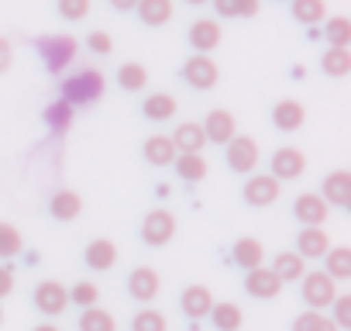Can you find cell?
Wrapping results in <instances>:
<instances>
[{"mask_svg":"<svg viewBox=\"0 0 351 331\" xmlns=\"http://www.w3.org/2000/svg\"><path fill=\"white\" fill-rule=\"evenodd\" d=\"M165 328H169V321H165V314L155 310V307H145V310H138V314L131 317V331H165Z\"/></svg>","mask_w":351,"mask_h":331,"instance_id":"obj_37","label":"cell"},{"mask_svg":"<svg viewBox=\"0 0 351 331\" xmlns=\"http://www.w3.org/2000/svg\"><path fill=\"white\" fill-rule=\"evenodd\" d=\"M320 197L327 201V207H348L351 204V173L348 170L327 173L320 183Z\"/></svg>","mask_w":351,"mask_h":331,"instance_id":"obj_12","label":"cell"},{"mask_svg":"<svg viewBox=\"0 0 351 331\" xmlns=\"http://www.w3.org/2000/svg\"><path fill=\"white\" fill-rule=\"evenodd\" d=\"M320 69H324L327 76H348V73H351V49H337V45L324 49Z\"/></svg>","mask_w":351,"mask_h":331,"instance_id":"obj_31","label":"cell"},{"mask_svg":"<svg viewBox=\"0 0 351 331\" xmlns=\"http://www.w3.org/2000/svg\"><path fill=\"white\" fill-rule=\"evenodd\" d=\"M35 331H59V328H56V324H49V321H45V324H38V328H35Z\"/></svg>","mask_w":351,"mask_h":331,"instance_id":"obj_47","label":"cell"},{"mask_svg":"<svg viewBox=\"0 0 351 331\" xmlns=\"http://www.w3.org/2000/svg\"><path fill=\"white\" fill-rule=\"evenodd\" d=\"M330 307H334V317H330V321H334L337 328H351V297H348V293H337Z\"/></svg>","mask_w":351,"mask_h":331,"instance_id":"obj_41","label":"cell"},{"mask_svg":"<svg viewBox=\"0 0 351 331\" xmlns=\"http://www.w3.org/2000/svg\"><path fill=\"white\" fill-rule=\"evenodd\" d=\"M86 49H90L93 56H110V52H114V38H110L107 32H90Z\"/></svg>","mask_w":351,"mask_h":331,"instance_id":"obj_42","label":"cell"},{"mask_svg":"<svg viewBox=\"0 0 351 331\" xmlns=\"http://www.w3.org/2000/svg\"><path fill=\"white\" fill-rule=\"evenodd\" d=\"M204 135H207V141H214V145H228L234 135H238V121H234V114L231 111H210L207 114V121H204Z\"/></svg>","mask_w":351,"mask_h":331,"instance_id":"obj_14","label":"cell"},{"mask_svg":"<svg viewBox=\"0 0 351 331\" xmlns=\"http://www.w3.org/2000/svg\"><path fill=\"white\" fill-rule=\"evenodd\" d=\"M172 235H176V214H172V211L155 207V211L145 214V221H141V242H145V245L162 249V245L172 242Z\"/></svg>","mask_w":351,"mask_h":331,"instance_id":"obj_3","label":"cell"},{"mask_svg":"<svg viewBox=\"0 0 351 331\" xmlns=\"http://www.w3.org/2000/svg\"><path fill=\"white\" fill-rule=\"evenodd\" d=\"M224 148H228V166H231V173H252L255 166H258V141H255V138L234 135Z\"/></svg>","mask_w":351,"mask_h":331,"instance_id":"obj_8","label":"cell"},{"mask_svg":"<svg viewBox=\"0 0 351 331\" xmlns=\"http://www.w3.org/2000/svg\"><path fill=\"white\" fill-rule=\"evenodd\" d=\"M282 194V180H276L272 173H255L245 183V201L252 207H272Z\"/></svg>","mask_w":351,"mask_h":331,"instance_id":"obj_7","label":"cell"},{"mask_svg":"<svg viewBox=\"0 0 351 331\" xmlns=\"http://www.w3.org/2000/svg\"><path fill=\"white\" fill-rule=\"evenodd\" d=\"M183 80H186L193 90H214L217 80H221V69H217V62H214L210 56L197 52V56L186 59V66H183Z\"/></svg>","mask_w":351,"mask_h":331,"instance_id":"obj_6","label":"cell"},{"mask_svg":"<svg viewBox=\"0 0 351 331\" xmlns=\"http://www.w3.org/2000/svg\"><path fill=\"white\" fill-rule=\"evenodd\" d=\"M83 259H86V266H90V269L107 273V269H114V266H117V245H114L110 238H93V242L86 245Z\"/></svg>","mask_w":351,"mask_h":331,"instance_id":"obj_19","label":"cell"},{"mask_svg":"<svg viewBox=\"0 0 351 331\" xmlns=\"http://www.w3.org/2000/svg\"><path fill=\"white\" fill-rule=\"evenodd\" d=\"M14 290V269L11 266H0V300Z\"/></svg>","mask_w":351,"mask_h":331,"instance_id":"obj_45","label":"cell"},{"mask_svg":"<svg viewBox=\"0 0 351 331\" xmlns=\"http://www.w3.org/2000/svg\"><path fill=\"white\" fill-rule=\"evenodd\" d=\"M45 117H49V124H52V128H66V124H69V117H73V107H69L66 100H59V104H52V107L45 111Z\"/></svg>","mask_w":351,"mask_h":331,"instance_id":"obj_43","label":"cell"},{"mask_svg":"<svg viewBox=\"0 0 351 331\" xmlns=\"http://www.w3.org/2000/svg\"><path fill=\"white\" fill-rule=\"evenodd\" d=\"M293 18L300 21V25H320L324 18H327V4L324 0H293Z\"/></svg>","mask_w":351,"mask_h":331,"instance_id":"obj_33","label":"cell"},{"mask_svg":"<svg viewBox=\"0 0 351 331\" xmlns=\"http://www.w3.org/2000/svg\"><path fill=\"white\" fill-rule=\"evenodd\" d=\"M35 300V310H42L45 317H59L66 307H69V290L59 283V279H42L32 293Z\"/></svg>","mask_w":351,"mask_h":331,"instance_id":"obj_5","label":"cell"},{"mask_svg":"<svg viewBox=\"0 0 351 331\" xmlns=\"http://www.w3.org/2000/svg\"><path fill=\"white\" fill-rule=\"evenodd\" d=\"M245 290H248V297H255V300H272V297L282 293V283H279V276H276L269 266H255V269H248V276H245Z\"/></svg>","mask_w":351,"mask_h":331,"instance_id":"obj_11","label":"cell"},{"mask_svg":"<svg viewBox=\"0 0 351 331\" xmlns=\"http://www.w3.org/2000/svg\"><path fill=\"white\" fill-rule=\"evenodd\" d=\"M176 152H204L207 145V135H204V124L197 121H183V124H176V131L169 135Z\"/></svg>","mask_w":351,"mask_h":331,"instance_id":"obj_21","label":"cell"},{"mask_svg":"<svg viewBox=\"0 0 351 331\" xmlns=\"http://www.w3.org/2000/svg\"><path fill=\"white\" fill-rule=\"evenodd\" d=\"M134 11H138V18L148 25V28H162V25H169L172 21V0H138L134 4Z\"/></svg>","mask_w":351,"mask_h":331,"instance_id":"obj_25","label":"cell"},{"mask_svg":"<svg viewBox=\"0 0 351 331\" xmlns=\"http://www.w3.org/2000/svg\"><path fill=\"white\" fill-rule=\"evenodd\" d=\"M293 331H341L327 314H320V310H303L296 321H293Z\"/></svg>","mask_w":351,"mask_h":331,"instance_id":"obj_36","label":"cell"},{"mask_svg":"<svg viewBox=\"0 0 351 331\" xmlns=\"http://www.w3.org/2000/svg\"><path fill=\"white\" fill-rule=\"evenodd\" d=\"M207 317L214 321V328H217V331H241V324H245V310H241L238 304H231V300L214 304Z\"/></svg>","mask_w":351,"mask_h":331,"instance_id":"obj_29","label":"cell"},{"mask_svg":"<svg viewBox=\"0 0 351 331\" xmlns=\"http://www.w3.org/2000/svg\"><path fill=\"white\" fill-rule=\"evenodd\" d=\"M269 269L279 276V283H296V279H303V273H306V259H303L300 252H279Z\"/></svg>","mask_w":351,"mask_h":331,"instance_id":"obj_24","label":"cell"},{"mask_svg":"<svg viewBox=\"0 0 351 331\" xmlns=\"http://www.w3.org/2000/svg\"><path fill=\"white\" fill-rule=\"evenodd\" d=\"M306 173V155L293 145H282L272 152V176L276 180H300Z\"/></svg>","mask_w":351,"mask_h":331,"instance_id":"obj_10","label":"cell"},{"mask_svg":"<svg viewBox=\"0 0 351 331\" xmlns=\"http://www.w3.org/2000/svg\"><path fill=\"white\" fill-rule=\"evenodd\" d=\"M176 155H180V152H176V145H172L169 135H148V138H145V162L155 166V170H165V166H172Z\"/></svg>","mask_w":351,"mask_h":331,"instance_id":"obj_20","label":"cell"},{"mask_svg":"<svg viewBox=\"0 0 351 331\" xmlns=\"http://www.w3.org/2000/svg\"><path fill=\"white\" fill-rule=\"evenodd\" d=\"M21 245H25L21 231H18L14 225H8V221H0V259L18 255V252H21Z\"/></svg>","mask_w":351,"mask_h":331,"instance_id":"obj_38","label":"cell"},{"mask_svg":"<svg viewBox=\"0 0 351 331\" xmlns=\"http://www.w3.org/2000/svg\"><path fill=\"white\" fill-rule=\"evenodd\" d=\"M117 83H121V90L138 93V90L148 87V69H145L141 62H124V66L117 69Z\"/></svg>","mask_w":351,"mask_h":331,"instance_id":"obj_32","label":"cell"},{"mask_svg":"<svg viewBox=\"0 0 351 331\" xmlns=\"http://www.w3.org/2000/svg\"><path fill=\"white\" fill-rule=\"evenodd\" d=\"M231 255H234V262H238L245 273L255 269V266H265V249H262L258 238H238L234 249H231Z\"/></svg>","mask_w":351,"mask_h":331,"instance_id":"obj_27","label":"cell"},{"mask_svg":"<svg viewBox=\"0 0 351 331\" xmlns=\"http://www.w3.org/2000/svg\"><path fill=\"white\" fill-rule=\"evenodd\" d=\"M183 314L186 317H193V321H200V317H207L210 314V307H214V293L204 286V283H190L186 290H183Z\"/></svg>","mask_w":351,"mask_h":331,"instance_id":"obj_17","label":"cell"},{"mask_svg":"<svg viewBox=\"0 0 351 331\" xmlns=\"http://www.w3.org/2000/svg\"><path fill=\"white\" fill-rule=\"evenodd\" d=\"M97 300H100V290L90 279H76V286L69 290V304H76V307H93Z\"/></svg>","mask_w":351,"mask_h":331,"instance_id":"obj_39","label":"cell"},{"mask_svg":"<svg viewBox=\"0 0 351 331\" xmlns=\"http://www.w3.org/2000/svg\"><path fill=\"white\" fill-rule=\"evenodd\" d=\"M80 331H117V321H114L110 310H104L100 304H93V307H83Z\"/></svg>","mask_w":351,"mask_h":331,"instance_id":"obj_30","label":"cell"},{"mask_svg":"<svg viewBox=\"0 0 351 331\" xmlns=\"http://www.w3.org/2000/svg\"><path fill=\"white\" fill-rule=\"evenodd\" d=\"M128 293H131V300H138V304H152V300L162 293V276H158V269H152V266L131 269V276H128Z\"/></svg>","mask_w":351,"mask_h":331,"instance_id":"obj_9","label":"cell"},{"mask_svg":"<svg viewBox=\"0 0 351 331\" xmlns=\"http://www.w3.org/2000/svg\"><path fill=\"white\" fill-rule=\"evenodd\" d=\"M49 214L56 221H76L83 214V197L76 190H59L52 201H49Z\"/></svg>","mask_w":351,"mask_h":331,"instance_id":"obj_23","label":"cell"},{"mask_svg":"<svg viewBox=\"0 0 351 331\" xmlns=\"http://www.w3.org/2000/svg\"><path fill=\"white\" fill-rule=\"evenodd\" d=\"M138 4V0H110V8H117V11H131Z\"/></svg>","mask_w":351,"mask_h":331,"instance_id":"obj_46","label":"cell"},{"mask_svg":"<svg viewBox=\"0 0 351 331\" xmlns=\"http://www.w3.org/2000/svg\"><path fill=\"white\" fill-rule=\"evenodd\" d=\"M176 97L172 93H148L145 97V104H141V114L148 117V121H155V124H162V121H172L176 117Z\"/></svg>","mask_w":351,"mask_h":331,"instance_id":"obj_26","label":"cell"},{"mask_svg":"<svg viewBox=\"0 0 351 331\" xmlns=\"http://www.w3.org/2000/svg\"><path fill=\"white\" fill-rule=\"evenodd\" d=\"M214 11L221 18H255L258 0H214Z\"/></svg>","mask_w":351,"mask_h":331,"instance_id":"obj_35","label":"cell"},{"mask_svg":"<svg viewBox=\"0 0 351 331\" xmlns=\"http://www.w3.org/2000/svg\"><path fill=\"white\" fill-rule=\"evenodd\" d=\"M221 25L214 21V18H197L193 25H190V45L197 49V52H204V56H210L217 45H221Z\"/></svg>","mask_w":351,"mask_h":331,"instance_id":"obj_15","label":"cell"},{"mask_svg":"<svg viewBox=\"0 0 351 331\" xmlns=\"http://www.w3.org/2000/svg\"><path fill=\"white\" fill-rule=\"evenodd\" d=\"M56 8H59V14L66 21H83L90 14V0H59Z\"/></svg>","mask_w":351,"mask_h":331,"instance_id":"obj_40","label":"cell"},{"mask_svg":"<svg viewBox=\"0 0 351 331\" xmlns=\"http://www.w3.org/2000/svg\"><path fill=\"white\" fill-rule=\"evenodd\" d=\"M324 38H327V45H337V49H348L351 45V21L348 18H327L324 21Z\"/></svg>","mask_w":351,"mask_h":331,"instance_id":"obj_34","label":"cell"},{"mask_svg":"<svg viewBox=\"0 0 351 331\" xmlns=\"http://www.w3.org/2000/svg\"><path fill=\"white\" fill-rule=\"evenodd\" d=\"M186 4H193V8H200V4H207V0H186Z\"/></svg>","mask_w":351,"mask_h":331,"instance_id":"obj_48","label":"cell"},{"mask_svg":"<svg viewBox=\"0 0 351 331\" xmlns=\"http://www.w3.org/2000/svg\"><path fill=\"white\" fill-rule=\"evenodd\" d=\"M293 214H296L300 225H306V228H320V225L327 221L330 207H327V201H324L320 194H300L296 204H293Z\"/></svg>","mask_w":351,"mask_h":331,"instance_id":"obj_13","label":"cell"},{"mask_svg":"<svg viewBox=\"0 0 351 331\" xmlns=\"http://www.w3.org/2000/svg\"><path fill=\"white\" fill-rule=\"evenodd\" d=\"M62 100L69 104V107H86V104H93V100H100L104 97V90H107V80H104V73L100 69H93V66H83V69H76V73H69L66 80H62Z\"/></svg>","mask_w":351,"mask_h":331,"instance_id":"obj_1","label":"cell"},{"mask_svg":"<svg viewBox=\"0 0 351 331\" xmlns=\"http://www.w3.org/2000/svg\"><path fill=\"white\" fill-rule=\"evenodd\" d=\"M172 170H176V176H180L183 183H200L210 173V166H207L204 152H180L172 159Z\"/></svg>","mask_w":351,"mask_h":331,"instance_id":"obj_16","label":"cell"},{"mask_svg":"<svg viewBox=\"0 0 351 331\" xmlns=\"http://www.w3.org/2000/svg\"><path fill=\"white\" fill-rule=\"evenodd\" d=\"M303 121H306V107L293 97H286L272 107V124L279 131H296V128H303Z\"/></svg>","mask_w":351,"mask_h":331,"instance_id":"obj_18","label":"cell"},{"mask_svg":"<svg viewBox=\"0 0 351 331\" xmlns=\"http://www.w3.org/2000/svg\"><path fill=\"white\" fill-rule=\"evenodd\" d=\"M303 300H306V307L310 310H327L330 304H334V297H337V283L320 269V273H303Z\"/></svg>","mask_w":351,"mask_h":331,"instance_id":"obj_4","label":"cell"},{"mask_svg":"<svg viewBox=\"0 0 351 331\" xmlns=\"http://www.w3.org/2000/svg\"><path fill=\"white\" fill-rule=\"evenodd\" d=\"M327 249H330V238H327L324 225H320V228H303V231L296 235V252H300L303 259H324Z\"/></svg>","mask_w":351,"mask_h":331,"instance_id":"obj_22","label":"cell"},{"mask_svg":"<svg viewBox=\"0 0 351 331\" xmlns=\"http://www.w3.org/2000/svg\"><path fill=\"white\" fill-rule=\"evenodd\" d=\"M324 273H327L334 283L351 279V249H348V245L327 249V252H324Z\"/></svg>","mask_w":351,"mask_h":331,"instance_id":"obj_28","label":"cell"},{"mask_svg":"<svg viewBox=\"0 0 351 331\" xmlns=\"http://www.w3.org/2000/svg\"><path fill=\"white\" fill-rule=\"evenodd\" d=\"M35 49H38V56H42V62H45L49 73H62L76 59V49L80 45H76L73 35H45V38L35 42Z\"/></svg>","mask_w":351,"mask_h":331,"instance_id":"obj_2","label":"cell"},{"mask_svg":"<svg viewBox=\"0 0 351 331\" xmlns=\"http://www.w3.org/2000/svg\"><path fill=\"white\" fill-rule=\"evenodd\" d=\"M11 62H14V45L8 38H0V73H8Z\"/></svg>","mask_w":351,"mask_h":331,"instance_id":"obj_44","label":"cell"},{"mask_svg":"<svg viewBox=\"0 0 351 331\" xmlns=\"http://www.w3.org/2000/svg\"><path fill=\"white\" fill-rule=\"evenodd\" d=\"M0 324H4V307H0Z\"/></svg>","mask_w":351,"mask_h":331,"instance_id":"obj_49","label":"cell"}]
</instances>
